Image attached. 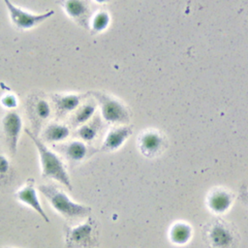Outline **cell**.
I'll return each mask as SVG.
<instances>
[{"instance_id":"obj_4","label":"cell","mask_w":248,"mask_h":248,"mask_svg":"<svg viewBox=\"0 0 248 248\" xmlns=\"http://www.w3.org/2000/svg\"><path fill=\"white\" fill-rule=\"evenodd\" d=\"M65 245L68 247H93L99 239V224L92 216L77 226H65Z\"/></svg>"},{"instance_id":"obj_3","label":"cell","mask_w":248,"mask_h":248,"mask_svg":"<svg viewBox=\"0 0 248 248\" xmlns=\"http://www.w3.org/2000/svg\"><path fill=\"white\" fill-rule=\"evenodd\" d=\"M89 94L100 107L105 121L110 124H128L130 122L131 111L122 101L106 92L90 91Z\"/></svg>"},{"instance_id":"obj_13","label":"cell","mask_w":248,"mask_h":248,"mask_svg":"<svg viewBox=\"0 0 248 248\" xmlns=\"http://www.w3.org/2000/svg\"><path fill=\"white\" fill-rule=\"evenodd\" d=\"M139 148L146 157L157 155L164 146L162 136L155 131H146L139 137Z\"/></svg>"},{"instance_id":"obj_7","label":"cell","mask_w":248,"mask_h":248,"mask_svg":"<svg viewBox=\"0 0 248 248\" xmlns=\"http://www.w3.org/2000/svg\"><path fill=\"white\" fill-rule=\"evenodd\" d=\"M2 129L7 147L12 155L17 150L20 132L22 129L21 116L16 110L8 111L2 118Z\"/></svg>"},{"instance_id":"obj_11","label":"cell","mask_w":248,"mask_h":248,"mask_svg":"<svg viewBox=\"0 0 248 248\" xmlns=\"http://www.w3.org/2000/svg\"><path fill=\"white\" fill-rule=\"evenodd\" d=\"M133 134V126L128 124H122L121 126H116L108 130L107 133L103 143L100 147L101 151L111 152L119 149L124 142Z\"/></svg>"},{"instance_id":"obj_18","label":"cell","mask_w":248,"mask_h":248,"mask_svg":"<svg viewBox=\"0 0 248 248\" xmlns=\"http://www.w3.org/2000/svg\"><path fill=\"white\" fill-rule=\"evenodd\" d=\"M1 104L3 107L9 109L16 108L17 107V98L14 94H7L1 99Z\"/></svg>"},{"instance_id":"obj_14","label":"cell","mask_w":248,"mask_h":248,"mask_svg":"<svg viewBox=\"0 0 248 248\" xmlns=\"http://www.w3.org/2000/svg\"><path fill=\"white\" fill-rule=\"evenodd\" d=\"M70 135L68 126L60 123H49L44 129L43 139L47 142H59L66 140Z\"/></svg>"},{"instance_id":"obj_1","label":"cell","mask_w":248,"mask_h":248,"mask_svg":"<svg viewBox=\"0 0 248 248\" xmlns=\"http://www.w3.org/2000/svg\"><path fill=\"white\" fill-rule=\"evenodd\" d=\"M25 133L34 142L40 158L42 176L44 178H49L55 180L65 186L70 191L73 190L72 182L69 176V173L66 170V167L60 157L51 151L43 140L38 138L34 132H31L28 128H24Z\"/></svg>"},{"instance_id":"obj_6","label":"cell","mask_w":248,"mask_h":248,"mask_svg":"<svg viewBox=\"0 0 248 248\" xmlns=\"http://www.w3.org/2000/svg\"><path fill=\"white\" fill-rule=\"evenodd\" d=\"M58 3L69 18L88 30L92 16L90 0H58Z\"/></svg>"},{"instance_id":"obj_17","label":"cell","mask_w":248,"mask_h":248,"mask_svg":"<svg viewBox=\"0 0 248 248\" xmlns=\"http://www.w3.org/2000/svg\"><path fill=\"white\" fill-rule=\"evenodd\" d=\"M110 23V16L107 11L101 10L91 16L89 21V28L91 34H100L107 30Z\"/></svg>"},{"instance_id":"obj_12","label":"cell","mask_w":248,"mask_h":248,"mask_svg":"<svg viewBox=\"0 0 248 248\" xmlns=\"http://www.w3.org/2000/svg\"><path fill=\"white\" fill-rule=\"evenodd\" d=\"M59 149L66 159L71 163H80L89 156L93 155L97 150L87 145L83 140H73L66 144H61Z\"/></svg>"},{"instance_id":"obj_15","label":"cell","mask_w":248,"mask_h":248,"mask_svg":"<svg viewBox=\"0 0 248 248\" xmlns=\"http://www.w3.org/2000/svg\"><path fill=\"white\" fill-rule=\"evenodd\" d=\"M93 98V97H92ZM97 102L93 98V101H86L82 103L76 110L72 117V123L75 126H80L88 122L96 112Z\"/></svg>"},{"instance_id":"obj_20","label":"cell","mask_w":248,"mask_h":248,"mask_svg":"<svg viewBox=\"0 0 248 248\" xmlns=\"http://www.w3.org/2000/svg\"><path fill=\"white\" fill-rule=\"evenodd\" d=\"M92 1H94V2L97 3V4H106V3H108L109 0H92Z\"/></svg>"},{"instance_id":"obj_10","label":"cell","mask_w":248,"mask_h":248,"mask_svg":"<svg viewBox=\"0 0 248 248\" xmlns=\"http://www.w3.org/2000/svg\"><path fill=\"white\" fill-rule=\"evenodd\" d=\"M89 93L77 94V93H54L50 96L55 112L58 116H64L70 112L75 111L83 102Z\"/></svg>"},{"instance_id":"obj_16","label":"cell","mask_w":248,"mask_h":248,"mask_svg":"<svg viewBox=\"0 0 248 248\" xmlns=\"http://www.w3.org/2000/svg\"><path fill=\"white\" fill-rule=\"evenodd\" d=\"M101 120L99 117H95L89 123L86 122L78 127L77 130V136L85 142L93 141L101 129Z\"/></svg>"},{"instance_id":"obj_9","label":"cell","mask_w":248,"mask_h":248,"mask_svg":"<svg viewBox=\"0 0 248 248\" xmlns=\"http://www.w3.org/2000/svg\"><path fill=\"white\" fill-rule=\"evenodd\" d=\"M16 199L21 203L28 205L34 211H36L46 223H50L46 213L45 212L40 200L38 198L36 189H35V180L33 178H28L25 181V184L16 192Z\"/></svg>"},{"instance_id":"obj_5","label":"cell","mask_w":248,"mask_h":248,"mask_svg":"<svg viewBox=\"0 0 248 248\" xmlns=\"http://www.w3.org/2000/svg\"><path fill=\"white\" fill-rule=\"evenodd\" d=\"M3 2L7 7L13 25L20 31L29 30L40 25L54 14L53 10L47 11L44 14H32L15 6L11 0H3Z\"/></svg>"},{"instance_id":"obj_2","label":"cell","mask_w":248,"mask_h":248,"mask_svg":"<svg viewBox=\"0 0 248 248\" xmlns=\"http://www.w3.org/2000/svg\"><path fill=\"white\" fill-rule=\"evenodd\" d=\"M38 190L47 200L50 206L64 218L75 219L91 213L90 206L74 202L53 184H40Z\"/></svg>"},{"instance_id":"obj_19","label":"cell","mask_w":248,"mask_h":248,"mask_svg":"<svg viewBox=\"0 0 248 248\" xmlns=\"http://www.w3.org/2000/svg\"><path fill=\"white\" fill-rule=\"evenodd\" d=\"M11 169L10 161L8 158L0 153V176H6Z\"/></svg>"},{"instance_id":"obj_8","label":"cell","mask_w":248,"mask_h":248,"mask_svg":"<svg viewBox=\"0 0 248 248\" xmlns=\"http://www.w3.org/2000/svg\"><path fill=\"white\" fill-rule=\"evenodd\" d=\"M26 101L29 118L34 126L33 132L38 135L42 122L48 119L51 114L50 104L46 99L36 94L29 96Z\"/></svg>"}]
</instances>
